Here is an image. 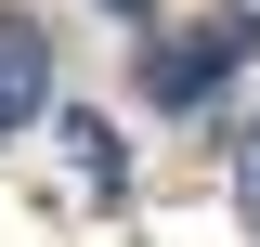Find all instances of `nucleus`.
<instances>
[{
	"label": "nucleus",
	"mask_w": 260,
	"mask_h": 247,
	"mask_svg": "<svg viewBox=\"0 0 260 247\" xmlns=\"http://www.w3.org/2000/svg\"><path fill=\"white\" fill-rule=\"evenodd\" d=\"M234 52H260V13H221V26H195V39H143V91L156 104H208Z\"/></svg>",
	"instance_id": "1"
},
{
	"label": "nucleus",
	"mask_w": 260,
	"mask_h": 247,
	"mask_svg": "<svg viewBox=\"0 0 260 247\" xmlns=\"http://www.w3.org/2000/svg\"><path fill=\"white\" fill-rule=\"evenodd\" d=\"M39 104H52V65H39V26H26V13H0V143L26 130Z\"/></svg>",
	"instance_id": "2"
},
{
	"label": "nucleus",
	"mask_w": 260,
	"mask_h": 247,
	"mask_svg": "<svg viewBox=\"0 0 260 247\" xmlns=\"http://www.w3.org/2000/svg\"><path fill=\"white\" fill-rule=\"evenodd\" d=\"M234 195H247V221H260V130H247V169H234Z\"/></svg>",
	"instance_id": "3"
},
{
	"label": "nucleus",
	"mask_w": 260,
	"mask_h": 247,
	"mask_svg": "<svg viewBox=\"0 0 260 247\" xmlns=\"http://www.w3.org/2000/svg\"><path fill=\"white\" fill-rule=\"evenodd\" d=\"M104 13H130V26H143V13H156V0H104Z\"/></svg>",
	"instance_id": "4"
}]
</instances>
